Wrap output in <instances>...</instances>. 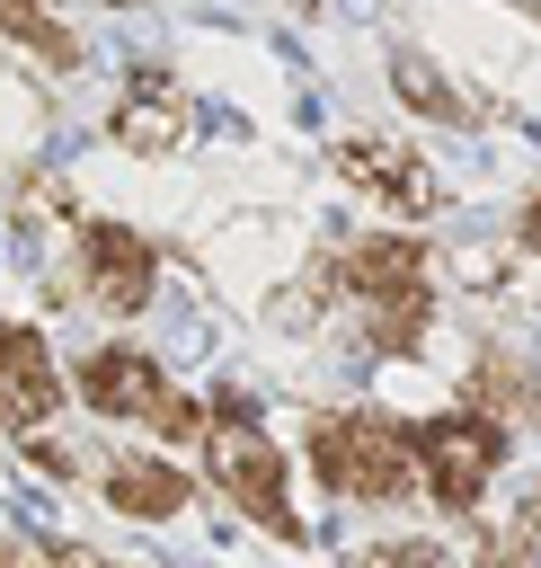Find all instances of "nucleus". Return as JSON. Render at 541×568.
<instances>
[{
	"instance_id": "39448f33",
	"label": "nucleus",
	"mask_w": 541,
	"mask_h": 568,
	"mask_svg": "<svg viewBox=\"0 0 541 568\" xmlns=\"http://www.w3.org/2000/svg\"><path fill=\"white\" fill-rule=\"evenodd\" d=\"M497 470H506V417H488L479 399L417 417V479H426V497L443 515H479Z\"/></svg>"
},
{
	"instance_id": "f03ea898",
	"label": "nucleus",
	"mask_w": 541,
	"mask_h": 568,
	"mask_svg": "<svg viewBox=\"0 0 541 568\" xmlns=\"http://www.w3.org/2000/svg\"><path fill=\"white\" fill-rule=\"evenodd\" d=\"M71 399H80L89 417L142 426V435H160V444H204V426H213V408H204L195 390H177L151 346H115V337L71 364Z\"/></svg>"
},
{
	"instance_id": "0eeeda50",
	"label": "nucleus",
	"mask_w": 541,
	"mask_h": 568,
	"mask_svg": "<svg viewBox=\"0 0 541 568\" xmlns=\"http://www.w3.org/2000/svg\"><path fill=\"white\" fill-rule=\"evenodd\" d=\"M337 178H346L355 195H372L381 213H399V222L443 213V178H435V160H426L417 142H390V133H346V142H337Z\"/></svg>"
},
{
	"instance_id": "f8f14e48",
	"label": "nucleus",
	"mask_w": 541,
	"mask_h": 568,
	"mask_svg": "<svg viewBox=\"0 0 541 568\" xmlns=\"http://www.w3.org/2000/svg\"><path fill=\"white\" fill-rule=\"evenodd\" d=\"M372 568H461L443 541H390V550H372Z\"/></svg>"
},
{
	"instance_id": "7ed1b4c3",
	"label": "nucleus",
	"mask_w": 541,
	"mask_h": 568,
	"mask_svg": "<svg viewBox=\"0 0 541 568\" xmlns=\"http://www.w3.org/2000/svg\"><path fill=\"white\" fill-rule=\"evenodd\" d=\"M310 470L346 506H390V497L426 488L417 479V426H399L381 408H328V417H310Z\"/></svg>"
},
{
	"instance_id": "9b49d317",
	"label": "nucleus",
	"mask_w": 541,
	"mask_h": 568,
	"mask_svg": "<svg viewBox=\"0 0 541 568\" xmlns=\"http://www.w3.org/2000/svg\"><path fill=\"white\" fill-rule=\"evenodd\" d=\"M390 98H399L408 115H435V124H470V115H488L479 89H461V80H452L435 53H417V44L390 53Z\"/></svg>"
},
{
	"instance_id": "f257e3e1",
	"label": "nucleus",
	"mask_w": 541,
	"mask_h": 568,
	"mask_svg": "<svg viewBox=\"0 0 541 568\" xmlns=\"http://www.w3.org/2000/svg\"><path fill=\"white\" fill-rule=\"evenodd\" d=\"M302 284H310L302 302L337 311L372 355H417L426 328H435V257H426L417 240H399V231H355V240H337Z\"/></svg>"
},
{
	"instance_id": "4468645a",
	"label": "nucleus",
	"mask_w": 541,
	"mask_h": 568,
	"mask_svg": "<svg viewBox=\"0 0 541 568\" xmlns=\"http://www.w3.org/2000/svg\"><path fill=\"white\" fill-rule=\"evenodd\" d=\"M98 9H142V0H98Z\"/></svg>"
},
{
	"instance_id": "ddd939ff",
	"label": "nucleus",
	"mask_w": 541,
	"mask_h": 568,
	"mask_svg": "<svg viewBox=\"0 0 541 568\" xmlns=\"http://www.w3.org/2000/svg\"><path fill=\"white\" fill-rule=\"evenodd\" d=\"M514 240H523V248H532V257H541V186H532V204H523V213H514Z\"/></svg>"
},
{
	"instance_id": "6e6552de",
	"label": "nucleus",
	"mask_w": 541,
	"mask_h": 568,
	"mask_svg": "<svg viewBox=\"0 0 541 568\" xmlns=\"http://www.w3.org/2000/svg\"><path fill=\"white\" fill-rule=\"evenodd\" d=\"M186 124H195V106H186V89H177L160 62H142V71L115 89V106H106V133H115V151H142V160L177 151V142H186Z\"/></svg>"
},
{
	"instance_id": "9d476101",
	"label": "nucleus",
	"mask_w": 541,
	"mask_h": 568,
	"mask_svg": "<svg viewBox=\"0 0 541 568\" xmlns=\"http://www.w3.org/2000/svg\"><path fill=\"white\" fill-rule=\"evenodd\" d=\"M98 488H106V506L133 515V524H169V515L186 506V470L160 462V453H106V462H98Z\"/></svg>"
},
{
	"instance_id": "423d86ee",
	"label": "nucleus",
	"mask_w": 541,
	"mask_h": 568,
	"mask_svg": "<svg viewBox=\"0 0 541 568\" xmlns=\"http://www.w3.org/2000/svg\"><path fill=\"white\" fill-rule=\"evenodd\" d=\"M62 293H71V302H89V311H106V320H133V311L160 293V248H151L133 222L89 213V222H80V240H71Z\"/></svg>"
},
{
	"instance_id": "1a4fd4ad",
	"label": "nucleus",
	"mask_w": 541,
	"mask_h": 568,
	"mask_svg": "<svg viewBox=\"0 0 541 568\" xmlns=\"http://www.w3.org/2000/svg\"><path fill=\"white\" fill-rule=\"evenodd\" d=\"M62 399H71V382L53 373V355H44V337L35 328H18L9 346H0V435H44L53 417H62Z\"/></svg>"
},
{
	"instance_id": "20e7f679",
	"label": "nucleus",
	"mask_w": 541,
	"mask_h": 568,
	"mask_svg": "<svg viewBox=\"0 0 541 568\" xmlns=\"http://www.w3.org/2000/svg\"><path fill=\"white\" fill-rule=\"evenodd\" d=\"M204 479L239 506V515H257L275 541H302V515H293V470H284V444L248 417V408H213V426H204Z\"/></svg>"
},
{
	"instance_id": "2eb2a0df",
	"label": "nucleus",
	"mask_w": 541,
	"mask_h": 568,
	"mask_svg": "<svg viewBox=\"0 0 541 568\" xmlns=\"http://www.w3.org/2000/svg\"><path fill=\"white\" fill-rule=\"evenodd\" d=\"M89 568H98V559H89Z\"/></svg>"
}]
</instances>
